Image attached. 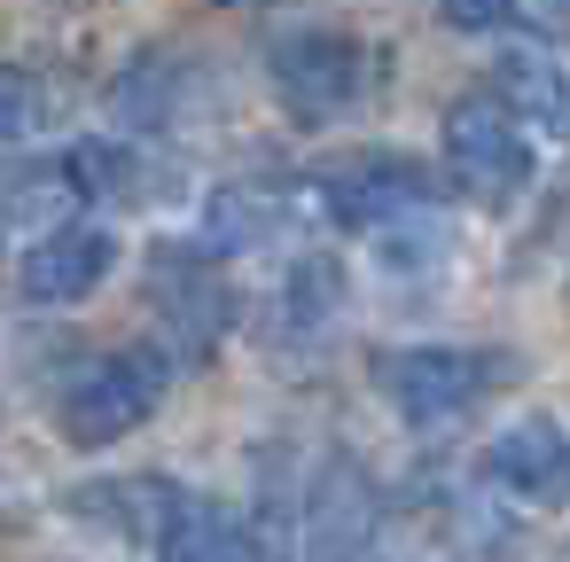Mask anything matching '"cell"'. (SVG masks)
Listing matches in <instances>:
<instances>
[{"label": "cell", "mask_w": 570, "mask_h": 562, "mask_svg": "<svg viewBox=\"0 0 570 562\" xmlns=\"http://www.w3.org/2000/svg\"><path fill=\"white\" fill-rule=\"evenodd\" d=\"M508 383L500 352H461V344H399L375 352V391L399 406L406 430H453Z\"/></svg>", "instance_id": "cell-1"}, {"label": "cell", "mask_w": 570, "mask_h": 562, "mask_svg": "<svg viewBox=\"0 0 570 562\" xmlns=\"http://www.w3.org/2000/svg\"><path fill=\"white\" fill-rule=\"evenodd\" d=\"M165 383H173V352H165V344L102 352V359H87V367L63 383L56 422H63V437L87 445V453H95V445H118V437H134V430L157 414Z\"/></svg>", "instance_id": "cell-2"}, {"label": "cell", "mask_w": 570, "mask_h": 562, "mask_svg": "<svg viewBox=\"0 0 570 562\" xmlns=\"http://www.w3.org/2000/svg\"><path fill=\"white\" fill-rule=\"evenodd\" d=\"M266 79L282 95V110L297 126H328V118H352L375 87V56L352 40V32H282L266 48Z\"/></svg>", "instance_id": "cell-3"}, {"label": "cell", "mask_w": 570, "mask_h": 562, "mask_svg": "<svg viewBox=\"0 0 570 562\" xmlns=\"http://www.w3.org/2000/svg\"><path fill=\"white\" fill-rule=\"evenodd\" d=\"M445 172L461 180V196H476L484 211H508L531 188V141L523 118L500 95H461L445 110Z\"/></svg>", "instance_id": "cell-4"}, {"label": "cell", "mask_w": 570, "mask_h": 562, "mask_svg": "<svg viewBox=\"0 0 570 562\" xmlns=\"http://www.w3.org/2000/svg\"><path fill=\"white\" fill-rule=\"evenodd\" d=\"M313 204L336 219V227H360V235H383L414 211H438V180L399 157V149H360V157H336L313 172Z\"/></svg>", "instance_id": "cell-5"}, {"label": "cell", "mask_w": 570, "mask_h": 562, "mask_svg": "<svg viewBox=\"0 0 570 562\" xmlns=\"http://www.w3.org/2000/svg\"><path fill=\"white\" fill-rule=\"evenodd\" d=\"M149 297H157V313H165V328H173V359H204L212 344H219V328L235 321V305H227V289H219V274H212V258L196 250V243H165L157 250V266H149Z\"/></svg>", "instance_id": "cell-6"}, {"label": "cell", "mask_w": 570, "mask_h": 562, "mask_svg": "<svg viewBox=\"0 0 570 562\" xmlns=\"http://www.w3.org/2000/svg\"><path fill=\"white\" fill-rule=\"evenodd\" d=\"M149 546H157V562H282L274 546H258V531H250V523H243L227 500L188 492V484L157 492Z\"/></svg>", "instance_id": "cell-7"}, {"label": "cell", "mask_w": 570, "mask_h": 562, "mask_svg": "<svg viewBox=\"0 0 570 562\" xmlns=\"http://www.w3.org/2000/svg\"><path fill=\"white\" fill-rule=\"evenodd\" d=\"M110 266H118V235L110 227H48L24 250L17 282H24L32 305H79V297H95L110 282Z\"/></svg>", "instance_id": "cell-8"}, {"label": "cell", "mask_w": 570, "mask_h": 562, "mask_svg": "<svg viewBox=\"0 0 570 562\" xmlns=\"http://www.w3.org/2000/svg\"><path fill=\"white\" fill-rule=\"evenodd\" d=\"M375 546V492L352 461H328L305 492V562H367Z\"/></svg>", "instance_id": "cell-9"}, {"label": "cell", "mask_w": 570, "mask_h": 562, "mask_svg": "<svg viewBox=\"0 0 570 562\" xmlns=\"http://www.w3.org/2000/svg\"><path fill=\"white\" fill-rule=\"evenodd\" d=\"M523 126H539V134H554V141H570V71L554 63V56H539V48H515V56H500V87H492Z\"/></svg>", "instance_id": "cell-10"}, {"label": "cell", "mask_w": 570, "mask_h": 562, "mask_svg": "<svg viewBox=\"0 0 570 562\" xmlns=\"http://www.w3.org/2000/svg\"><path fill=\"white\" fill-rule=\"evenodd\" d=\"M562 445H570V430H562V422H515V430H500V437L484 445V476H492L500 492L547 500V476H554Z\"/></svg>", "instance_id": "cell-11"}, {"label": "cell", "mask_w": 570, "mask_h": 562, "mask_svg": "<svg viewBox=\"0 0 570 562\" xmlns=\"http://www.w3.org/2000/svg\"><path fill=\"white\" fill-rule=\"evenodd\" d=\"M196 71L180 63V56H141L126 79H118V110L134 118V126H180L188 110H196Z\"/></svg>", "instance_id": "cell-12"}, {"label": "cell", "mask_w": 570, "mask_h": 562, "mask_svg": "<svg viewBox=\"0 0 570 562\" xmlns=\"http://www.w3.org/2000/svg\"><path fill=\"white\" fill-rule=\"evenodd\" d=\"M63 204H79V188H71L63 165H17V157H0V227H32V243H40Z\"/></svg>", "instance_id": "cell-13"}, {"label": "cell", "mask_w": 570, "mask_h": 562, "mask_svg": "<svg viewBox=\"0 0 570 562\" xmlns=\"http://www.w3.org/2000/svg\"><path fill=\"white\" fill-rule=\"evenodd\" d=\"M274 227H282V204H274V196H258V188H219L212 211H204L196 250H204V258H235V250L274 243Z\"/></svg>", "instance_id": "cell-14"}, {"label": "cell", "mask_w": 570, "mask_h": 562, "mask_svg": "<svg viewBox=\"0 0 570 562\" xmlns=\"http://www.w3.org/2000/svg\"><path fill=\"white\" fill-rule=\"evenodd\" d=\"M63 118V79L32 63H0V141H32Z\"/></svg>", "instance_id": "cell-15"}, {"label": "cell", "mask_w": 570, "mask_h": 562, "mask_svg": "<svg viewBox=\"0 0 570 562\" xmlns=\"http://www.w3.org/2000/svg\"><path fill=\"white\" fill-rule=\"evenodd\" d=\"M445 243H453V235H445V219H438V211H414V219H399V227H383V235H375V258L406 274V266H438V258H445Z\"/></svg>", "instance_id": "cell-16"}, {"label": "cell", "mask_w": 570, "mask_h": 562, "mask_svg": "<svg viewBox=\"0 0 570 562\" xmlns=\"http://www.w3.org/2000/svg\"><path fill=\"white\" fill-rule=\"evenodd\" d=\"M289 321L297 328H321V321H336V297H344V282H336V266L328 258H305L297 274H289Z\"/></svg>", "instance_id": "cell-17"}, {"label": "cell", "mask_w": 570, "mask_h": 562, "mask_svg": "<svg viewBox=\"0 0 570 562\" xmlns=\"http://www.w3.org/2000/svg\"><path fill=\"white\" fill-rule=\"evenodd\" d=\"M438 9H445L453 32H500V24L523 17V0H438Z\"/></svg>", "instance_id": "cell-18"}, {"label": "cell", "mask_w": 570, "mask_h": 562, "mask_svg": "<svg viewBox=\"0 0 570 562\" xmlns=\"http://www.w3.org/2000/svg\"><path fill=\"white\" fill-rule=\"evenodd\" d=\"M570 500V445H562V461H554V476H547V507H562Z\"/></svg>", "instance_id": "cell-19"}]
</instances>
